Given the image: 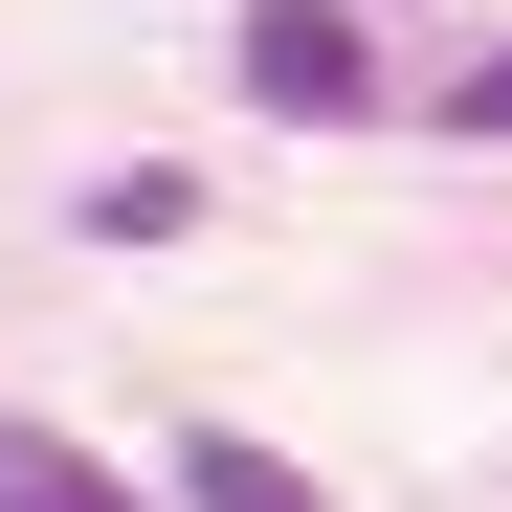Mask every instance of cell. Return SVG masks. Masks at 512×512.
<instances>
[{"mask_svg": "<svg viewBox=\"0 0 512 512\" xmlns=\"http://www.w3.org/2000/svg\"><path fill=\"white\" fill-rule=\"evenodd\" d=\"M179 512H334L290 446H245V423H179Z\"/></svg>", "mask_w": 512, "mask_h": 512, "instance_id": "3", "label": "cell"}, {"mask_svg": "<svg viewBox=\"0 0 512 512\" xmlns=\"http://www.w3.org/2000/svg\"><path fill=\"white\" fill-rule=\"evenodd\" d=\"M201 223V179H156V156H134V179H90V245H179Z\"/></svg>", "mask_w": 512, "mask_h": 512, "instance_id": "4", "label": "cell"}, {"mask_svg": "<svg viewBox=\"0 0 512 512\" xmlns=\"http://www.w3.org/2000/svg\"><path fill=\"white\" fill-rule=\"evenodd\" d=\"M245 112H290V134H357V112H379V45H357V0H245Z\"/></svg>", "mask_w": 512, "mask_h": 512, "instance_id": "1", "label": "cell"}, {"mask_svg": "<svg viewBox=\"0 0 512 512\" xmlns=\"http://www.w3.org/2000/svg\"><path fill=\"white\" fill-rule=\"evenodd\" d=\"M446 134H490V156H512V45H468V67H446Z\"/></svg>", "mask_w": 512, "mask_h": 512, "instance_id": "5", "label": "cell"}, {"mask_svg": "<svg viewBox=\"0 0 512 512\" xmlns=\"http://www.w3.org/2000/svg\"><path fill=\"white\" fill-rule=\"evenodd\" d=\"M0 512H156V490H134V468H90L67 423H23V401H0Z\"/></svg>", "mask_w": 512, "mask_h": 512, "instance_id": "2", "label": "cell"}]
</instances>
